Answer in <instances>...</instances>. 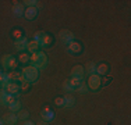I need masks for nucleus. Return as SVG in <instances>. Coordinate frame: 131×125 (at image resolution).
Returning <instances> with one entry per match:
<instances>
[{"label": "nucleus", "instance_id": "1", "mask_svg": "<svg viewBox=\"0 0 131 125\" xmlns=\"http://www.w3.org/2000/svg\"><path fill=\"white\" fill-rule=\"evenodd\" d=\"M29 61H31V65L35 67L36 70H42L48 65V56L43 52H36L29 56Z\"/></svg>", "mask_w": 131, "mask_h": 125}, {"label": "nucleus", "instance_id": "2", "mask_svg": "<svg viewBox=\"0 0 131 125\" xmlns=\"http://www.w3.org/2000/svg\"><path fill=\"white\" fill-rule=\"evenodd\" d=\"M23 75H24V78H25V81H27L28 83H32V82H35V81L38 79L39 70H36L35 67L29 65V67L23 68Z\"/></svg>", "mask_w": 131, "mask_h": 125}, {"label": "nucleus", "instance_id": "3", "mask_svg": "<svg viewBox=\"0 0 131 125\" xmlns=\"http://www.w3.org/2000/svg\"><path fill=\"white\" fill-rule=\"evenodd\" d=\"M86 85H88V89H91V90L101 89V86H102V77H101V75H98V74L89 75Z\"/></svg>", "mask_w": 131, "mask_h": 125}, {"label": "nucleus", "instance_id": "4", "mask_svg": "<svg viewBox=\"0 0 131 125\" xmlns=\"http://www.w3.org/2000/svg\"><path fill=\"white\" fill-rule=\"evenodd\" d=\"M2 65L6 70H14L17 67V58L11 54H6L2 57Z\"/></svg>", "mask_w": 131, "mask_h": 125}, {"label": "nucleus", "instance_id": "5", "mask_svg": "<svg viewBox=\"0 0 131 125\" xmlns=\"http://www.w3.org/2000/svg\"><path fill=\"white\" fill-rule=\"evenodd\" d=\"M59 39H60V42L63 43V45L67 46V45H70L71 42L75 40V36H74L73 32H70V31H67V29H63L59 33Z\"/></svg>", "mask_w": 131, "mask_h": 125}, {"label": "nucleus", "instance_id": "6", "mask_svg": "<svg viewBox=\"0 0 131 125\" xmlns=\"http://www.w3.org/2000/svg\"><path fill=\"white\" fill-rule=\"evenodd\" d=\"M67 52L71 53V54H80L82 52V45H81L78 40H74L70 45H67Z\"/></svg>", "mask_w": 131, "mask_h": 125}, {"label": "nucleus", "instance_id": "7", "mask_svg": "<svg viewBox=\"0 0 131 125\" xmlns=\"http://www.w3.org/2000/svg\"><path fill=\"white\" fill-rule=\"evenodd\" d=\"M84 74H85V70H84V67H81V65H75V67L71 70V78H77V79L82 81Z\"/></svg>", "mask_w": 131, "mask_h": 125}, {"label": "nucleus", "instance_id": "8", "mask_svg": "<svg viewBox=\"0 0 131 125\" xmlns=\"http://www.w3.org/2000/svg\"><path fill=\"white\" fill-rule=\"evenodd\" d=\"M36 15H38V8L36 7H27L25 11H24V17L27 18V20H35Z\"/></svg>", "mask_w": 131, "mask_h": 125}, {"label": "nucleus", "instance_id": "9", "mask_svg": "<svg viewBox=\"0 0 131 125\" xmlns=\"http://www.w3.org/2000/svg\"><path fill=\"white\" fill-rule=\"evenodd\" d=\"M40 115H42L43 121H46V122H50V121L54 120V112H53V110H50V108H43L42 112H40Z\"/></svg>", "mask_w": 131, "mask_h": 125}, {"label": "nucleus", "instance_id": "10", "mask_svg": "<svg viewBox=\"0 0 131 125\" xmlns=\"http://www.w3.org/2000/svg\"><path fill=\"white\" fill-rule=\"evenodd\" d=\"M27 43H28V39L25 36L23 38V39H18V40H15L14 42V47L18 50V52H21L23 53V50H25L27 49Z\"/></svg>", "mask_w": 131, "mask_h": 125}, {"label": "nucleus", "instance_id": "11", "mask_svg": "<svg viewBox=\"0 0 131 125\" xmlns=\"http://www.w3.org/2000/svg\"><path fill=\"white\" fill-rule=\"evenodd\" d=\"M39 43L36 42V40H28V43H27V50L32 54V53H36V52H39Z\"/></svg>", "mask_w": 131, "mask_h": 125}, {"label": "nucleus", "instance_id": "12", "mask_svg": "<svg viewBox=\"0 0 131 125\" xmlns=\"http://www.w3.org/2000/svg\"><path fill=\"white\" fill-rule=\"evenodd\" d=\"M18 121L17 118V114H14V112H10V114H6L4 117H3V122L8 124V125H14L15 122Z\"/></svg>", "mask_w": 131, "mask_h": 125}, {"label": "nucleus", "instance_id": "13", "mask_svg": "<svg viewBox=\"0 0 131 125\" xmlns=\"http://www.w3.org/2000/svg\"><path fill=\"white\" fill-rule=\"evenodd\" d=\"M24 11H25V8H24V3H18L15 2L14 7H13V12L17 17H23L24 15Z\"/></svg>", "mask_w": 131, "mask_h": 125}, {"label": "nucleus", "instance_id": "14", "mask_svg": "<svg viewBox=\"0 0 131 125\" xmlns=\"http://www.w3.org/2000/svg\"><path fill=\"white\" fill-rule=\"evenodd\" d=\"M107 71H109V67H107V64H103V62H102V64H98L96 65V72L95 74H98V75H106L107 74Z\"/></svg>", "mask_w": 131, "mask_h": 125}, {"label": "nucleus", "instance_id": "15", "mask_svg": "<svg viewBox=\"0 0 131 125\" xmlns=\"http://www.w3.org/2000/svg\"><path fill=\"white\" fill-rule=\"evenodd\" d=\"M63 99H64V106H63V107H66V108L73 107V106H74V103H75V99H74V96H71V95L64 96Z\"/></svg>", "mask_w": 131, "mask_h": 125}, {"label": "nucleus", "instance_id": "16", "mask_svg": "<svg viewBox=\"0 0 131 125\" xmlns=\"http://www.w3.org/2000/svg\"><path fill=\"white\" fill-rule=\"evenodd\" d=\"M8 110H10V112H18L21 110V103L18 100H14L11 104H8Z\"/></svg>", "mask_w": 131, "mask_h": 125}, {"label": "nucleus", "instance_id": "17", "mask_svg": "<svg viewBox=\"0 0 131 125\" xmlns=\"http://www.w3.org/2000/svg\"><path fill=\"white\" fill-rule=\"evenodd\" d=\"M96 65H98V64H95L93 61H91V62H88V64L85 65V68H84V70H86L89 72V75H92V74L96 72Z\"/></svg>", "mask_w": 131, "mask_h": 125}, {"label": "nucleus", "instance_id": "18", "mask_svg": "<svg viewBox=\"0 0 131 125\" xmlns=\"http://www.w3.org/2000/svg\"><path fill=\"white\" fill-rule=\"evenodd\" d=\"M52 42H53V38L49 35V33H46V36L43 38V40L39 43V46H43V47H46V46L52 45Z\"/></svg>", "mask_w": 131, "mask_h": 125}, {"label": "nucleus", "instance_id": "19", "mask_svg": "<svg viewBox=\"0 0 131 125\" xmlns=\"http://www.w3.org/2000/svg\"><path fill=\"white\" fill-rule=\"evenodd\" d=\"M45 36H46V32H45V31H38V32L34 35V40H36L38 43H40V42L43 40V38H45Z\"/></svg>", "mask_w": 131, "mask_h": 125}, {"label": "nucleus", "instance_id": "20", "mask_svg": "<svg viewBox=\"0 0 131 125\" xmlns=\"http://www.w3.org/2000/svg\"><path fill=\"white\" fill-rule=\"evenodd\" d=\"M77 90H78L80 93H88L89 89H88V85H86V82H84V81H81L80 86L77 88Z\"/></svg>", "mask_w": 131, "mask_h": 125}, {"label": "nucleus", "instance_id": "21", "mask_svg": "<svg viewBox=\"0 0 131 125\" xmlns=\"http://www.w3.org/2000/svg\"><path fill=\"white\" fill-rule=\"evenodd\" d=\"M18 61L21 62V64H25V62L29 61V56L27 54V53H20V56H18Z\"/></svg>", "mask_w": 131, "mask_h": 125}, {"label": "nucleus", "instance_id": "22", "mask_svg": "<svg viewBox=\"0 0 131 125\" xmlns=\"http://www.w3.org/2000/svg\"><path fill=\"white\" fill-rule=\"evenodd\" d=\"M14 100H17V99H15L13 95H8V93H7V95H6V97H4V106L11 104V103H13Z\"/></svg>", "mask_w": 131, "mask_h": 125}, {"label": "nucleus", "instance_id": "23", "mask_svg": "<svg viewBox=\"0 0 131 125\" xmlns=\"http://www.w3.org/2000/svg\"><path fill=\"white\" fill-rule=\"evenodd\" d=\"M28 117H29V112H28L27 110H23V111H20V114H17L18 120H27Z\"/></svg>", "mask_w": 131, "mask_h": 125}, {"label": "nucleus", "instance_id": "24", "mask_svg": "<svg viewBox=\"0 0 131 125\" xmlns=\"http://www.w3.org/2000/svg\"><path fill=\"white\" fill-rule=\"evenodd\" d=\"M38 0H25V2H24V4H27L28 7H36V6H39L38 4Z\"/></svg>", "mask_w": 131, "mask_h": 125}, {"label": "nucleus", "instance_id": "25", "mask_svg": "<svg viewBox=\"0 0 131 125\" xmlns=\"http://www.w3.org/2000/svg\"><path fill=\"white\" fill-rule=\"evenodd\" d=\"M54 104L59 106V107H63L64 106V99L63 97H56L54 99Z\"/></svg>", "mask_w": 131, "mask_h": 125}, {"label": "nucleus", "instance_id": "26", "mask_svg": "<svg viewBox=\"0 0 131 125\" xmlns=\"http://www.w3.org/2000/svg\"><path fill=\"white\" fill-rule=\"evenodd\" d=\"M6 95H7V93H6V90H0V104L2 106H4V97H6Z\"/></svg>", "mask_w": 131, "mask_h": 125}, {"label": "nucleus", "instance_id": "27", "mask_svg": "<svg viewBox=\"0 0 131 125\" xmlns=\"http://www.w3.org/2000/svg\"><path fill=\"white\" fill-rule=\"evenodd\" d=\"M13 35H14V38H15V40H18V39H23V32L21 31H14L13 32Z\"/></svg>", "mask_w": 131, "mask_h": 125}, {"label": "nucleus", "instance_id": "28", "mask_svg": "<svg viewBox=\"0 0 131 125\" xmlns=\"http://www.w3.org/2000/svg\"><path fill=\"white\" fill-rule=\"evenodd\" d=\"M23 125H34V122H31V121H24Z\"/></svg>", "mask_w": 131, "mask_h": 125}, {"label": "nucleus", "instance_id": "29", "mask_svg": "<svg viewBox=\"0 0 131 125\" xmlns=\"http://www.w3.org/2000/svg\"><path fill=\"white\" fill-rule=\"evenodd\" d=\"M36 125H48V122H46V121H39Z\"/></svg>", "mask_w": 131, "mask_h": 125}, {"label": "nucleus", "instance_id": "30", "mask_svg": "<svg viewBox=\"0 0 131 125\" xmlns=\"http://www.w3.org/2000/svg\"><path fill=\"white\" fill-rule=\"evenodd\" d=\"M0 125H3V120H2V118H0Z\"/></svg>", "mask_w": 131, "mask_h": 125}, {"label": "nucleus", "instance_id": "31", "mask_svg": "<svg viewBox=\"0 0 131 125\" xmlns=\"http://www.w3.org/2000/svg\"><path fill=\"white\" fill-rule=\"evenodd\" d=\"M0 90H2V86H0Z\"/></svg>", "mask_w": 131, "mask_h": 125}, {"label": "nucleus", "instance_id": "32", "mask_svg": "<svg viewBox=\"0 0 131 125\" xmlns=\"http://www.w3.org/2000/svg\"><path fill=\"white\" fill-rule=\"evenodd\" d=\"M0 74H2V70H0Z\"/></svg>", "mask_w": 131, "mask_h": 125}]
</instances>
